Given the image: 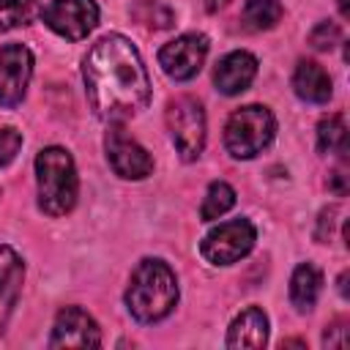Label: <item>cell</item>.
Returning a JSON list of instances; mask_svg holds the SVG:
<instances>
[{
  "mask_svg": "<svg viewBox=\"0 0 350 350\" xmlns=\"http://www.w3.org/2000/svg\"><path fill=\"white\" fill-rule=\"evenodd\" d=\"M339 36H342L339 25H334V22H320V25L309 33V44H312L314 49L325 52V49H334V46L339 44Z\"/></svg>",
  "mask_w": 350,
  "mask_h": 350,
  "instance_id": "cell-22",
  "label": "cell"
},
{
  "mask_svg": "<svg viewBox=\"0 0 350 350\" xmlns=\"http://www.w3.org/2000/svg\"><path fill=\"white\" fill-rule=\"evenodd\" d=\"M254 77H257V57L252 52H243V49H235V52L224 55L213 68L216 90L224 93V96L243 93L252 85Z\"/></svg>",
  "mask_w": 350,
  "mask_h": 350,
  "instance_id": "cell-12",
  "label": "cell"
},
{
  "mask_svg": "<svg viewBox=\"0 0 350 350\" xmlns=\"http://www.w3.org/2000/svg\"><path fill=\"white\" fill-rule=\"evenodd\" d=\"M208 57V38L202 33H183L159 49V66L175 82L194 79Z\"/></svg>",
  "mask_w": 350,
  "mask_h": 350,
  "instance_id": "cell-9",
  "label": "cell"
},
{
  "mask_svg": "<svg viewBox=\"0 0 350 350\" xmlns=\"http://www.w3.org/2000/svg\"><path fill=\"white\" fill-rule=\"evenodd\" d=\"M224 3H227V0H205V8H208V11H219Z\"/></svg>",
  "mask_w": 350,
  "mask_h": 350,
  "instance_id": "cell-28",
  "label": "cell"
},
{
  "mask_svg": "<svg viewBox=\"0 0 350 350\" xmlns=\"http://www.w3.org/2000/svg\"><path fill=\"white\" fill-rule=\"evenodd\" d=\"M101 331L98 323L79 306H66L57 312L49 347H98Z\"/></svg>",
  "mask_w": 350,
  "mask_h": 350,
  "instance_id": "cell-11",
  "label": "cell"
},
{
  "mask_svg": "<svg viewBox=\"0 0 350 350\" xmlns=\"http://www.w3.org/2000/svg\"><path fill=\"white\" fill-rule=\"evenodd\" d=\"M336 5H339V14H342V16H350V5H347V0H336Z\"/></svg>",
  "mask_w": 350,
  "mask_h": 350,
  "instance_id": "cell-29",
  "label": "cell"
},
{
  "mask_svg": "<svg viewBox=\"0 0 350 350\" xmlns=\"http://www.w3.org/2000/svg\"><path fill=\"white\" fill-rule=\"evenodd\" d=\"M82 79L93 112L107 123H123L150 104L145 63L137 46L120 33H109L88 49Z\"/></svg>",
  "mask_w": 350,
  "mask_h": 350,
  "instance_id": "cell-1",
  "label": "cell"
},
{
  "mask_svg": "<svg viewBox=\"0 0 350 350\" xmlns=\"http://www.w3.org/2000/svg\"><path fill=\"white\" fill-rule=\"evenodd\" d=\"M167 129L183 161L200 159L205 148V112L191 96H180L167 107Z\"/></svg>",
  "mask_w": 350,
  "mask_h": 350,
  "instance_id": "cell-5",
  "label": "cell"
},
{
  "mask_svg": "<svg viewBox=\"0 0 350 350\" xmlns=\"http://www.w3.org/2000/svg\"><path fill=\"white\" fill-rule=\"evenodd\" d=\"M345 180H347V175H345V170H342V167L331 172V189H334V191H336L339 197H342V194L347 191V183H345Z\"/></svg>",
  "mask_w": 350,
  "mask_h": 350,
  "instance_id": "cell-26",
  "label": "cell"
},
{
  "mask_svg": "<svg viewBox=\"0 0 350 350\" xmlns=\"http://www.w3.org/2000/svg\"><path fill=\"white\" fill-rule=\"evenodd\" d=\"M323 290V273L312 262H301L290 276V301L298 312H312Z\"/></svg>",
  "mask_w": 350,
  "mask_h": 350,
  "instance_id": "cell-16",
  "label": "cell"
},
{
  "mask_svg": "<svg viewBox=\"0 0 350 350\" xmlns=\"http://www.w3.org/2000/svg\"><path fill=\"white\" fill-rule=\"evenodd\" d=\"M339 293H342V298H347V271H342V276H339Z\"/></svg>",
  "mask_w": 350,
  "mask_h": 350,
  "instance_id": "cell-27",
  "label": "cell"
},
{
  "mask_svg": "<svg viewBox=\"0 0 350 350\" xmlns=\"http://www.w3.org/2000/svg\"><path fill=\"white\" fill-rule=\"evenodd\" d=\"M36 186H38V208L46 216H66L77 205L79 178L74 159L66 148L49 145L36 156Z\"/></svg>",
  "mask_w": 350,
  "mask_h": 350,
  "instance_id": "cell-3",
  "label": "cell"
},
{
  "mask_svg": "<svg viewBox=\"0 0 350 350\" xmlns=\"http://www.w3.org/2000/svg\"><path fill=\"white\" fill-rule=\"evenodd\" d=\"M282 14H284V8H282L279 0H249L241 11V22H243L246 30L260 33V30L276 27Z\"/></svg>",
  "mask_w": 350,
  "mask_h": 350,
  "instance_id": "cell-17",
  "label": "cell"
},
{
  "mask_svg": "<svg viewBox=\"0 0 350 350\" xmlns=\"http://www.w3.org/2000/svg\"><path fill=\"white\" fill-rule=\"evenodd\" d=\"M134 16H137L142 25L156 27V30H161V27H170V25H172V11H170V8H164V5H159V3H150V0L139 3V5L134 8Z\"/></svg>",
  "mask_w": 350,
  "mask_h": 350,
  "instance_id": "cell-21",
  "label": "cell"
},
{
  "mask_svg": "<svg viewBox=\"0 0 350 350\" xmlns=\"http://www.w3.org/2000/svg\"><path fill=\"white\" fill-rule=\"evenodd\" d=\"M317 148L320 153H336V156L347 153V126L339 112L325 115L317 123Z\"/></svg>",
  "mask_w": 350,
  "mask_h": 350,
  "instance_id": "cell-18",
  "label": "cell"
},
{
  "mask_svg": "<svg viewBox=\"0 0 350 350\" xmlns=\"http://www.w3.org/2000/svg\"><path fill=\"white\" fill-rule=\"evenodd\" d=\"M33 77V52L25 44L0 46V107L14 109L22 104Z\"/></svg>",
  "mask_w": 350,
  "mask_h": 350,
  "instance_id": "cell-10",
  "label": "cell"
},
{
  "mask_svg": "<svg viewBox=\"0 0 350 350\" xmlns=\"http://www.w3.org/2000/svg\"><path fill=\"white\" fill-rule=\"evenodd\" d=\"M41 14L36 0H0V33L30 25Z\"/></svg>",
  "mask_w": 350,
  "mask_h": 350,
  "instance_id": "cell-20",
  "label": "cell"
},
{
  "mask_svg": "<svg viewBox=\"0 0 350 350\" xmlns=\"http://www.w3.org/2000/svg\"><path fill=\"white\" fill-rule=\"evenodd\" d=\"M25 279V262L11 246H0V334L5 331L11 312L19 301Z\"/></svg>",
  "mask_w": 350,
  "mask_h": 350,
  "instance_id": "cell-13",
  "label": "cell"
},
{
  "mask_svg": "<svg viewBox=\"0 0 350 350\" xmlns=\"http://www.w3.org/2000/svg\"><path fill=\"white\" fill-rule=\"evenodd\" d=\"M323 345H325V347H345V345H347V328H345L342 320H336L334 325L325 328V334H323Z\"/></svg>",
  "mask_w": 350,
  "mask_h": 350,
  "instance_id": "cell-24",
  "label": "cell"
},
{
  "mask_svg": "<svg viewBox=\"0 0 350 350\" xmlns=\"http://www.w3.org/2000/svg\"><path fill=\"white\" fill-rule=\"evenodd\" d=\"M334 216H336V208H323L320 211V219H317V230H314V238L320 243H325L331 238V227H334Z\"/></svg>",
  "mask_w": 350,
  "mask_h": 350,
  "instance_id": "cell-25",
  "label": "cell"
},
{
  "mask_svg": "<svg viewBox=\"0 0 350 350\" xmlns=\"http://www.w3.org/2000/svg\"><path fill=\"white\" fill-rule=\"evenodd\" d=\"M178 304V279L172 268L159 257H145L131 271L126 287V306L139 323L164 320Z\"/></svg>",
  "mask_w": 350,
  "mask_h": 350,
  "instance_id": "cell-2",
  "label": "cell"
},
{
  "mask_svg": "<svg viewBox=\"0 0 350 350\" xmlns=\"http://www.w3.org/2000/svg\"><path fill=\"white\" fill-rule=\"evenodd\" d=\"M254 241H257L254 224L249 219L238 216V219H230V221H221L219 227H213L202 238L200 252L211 265H232L254 249Z\"/></svg>",
  "mask_w": 350,
  "mask_h": 350,
  "instance_id": "cell-6",
  "label": "cell"
},
{
  "mask_svg": "<svg viewBox=\"0 0 350 350\" xmlns=\"http://www.w3.org/2000/svg\"><path fill=\"white\" fill-rule=\"evenodd\" d=\"M41 19L57 36L79 41L98 25V5L96 0H52L41 8Z\"/></svg>",
  "mask_w": 350,
  "mask_h": 350,
  "instance_id": "cell-8",
  "label": "cell"
},
{
  "mask_svg": "<svg viewBox=\"0 0 350 350\" xmlns=\"http://www.w3.org/2000/svg\"><path fill=\"white\" fill-rule=\"evenodd\" d=\"M19 148H22V134L14 126L0 129V167L11 164L16 159V153H19Z\"/></svg>",
  "mask_w": 350,
  "mask_h": 350,
  "instance_id": "cell-23",
  "label": "cell"
},
{
  "mask_svg": "<svg viewBox=\"0 0 350 350\" xmlns=\"http://www.w3.org/2000/svg\"><path fill=\"white\" fill-rule=\"evenodd\" d=\"M293 88H295L298 98H304L309 104H325L331 98V77L314 60H301L295 66Z\"/></svg>",
  "mask_w": 350,
  "mask_h": 350,
  "instance_id": "cell-15",
  "label": "cell"
},
{
  "mask_svg": "<svg viewBox=\"0 0 350 350\" xmlns=\"http://www.w3.org/2000/svg\"><path fill=\"white\" fill-rule=\"evenodd\" d=\"M104 150H107V161H109V167L115 170L118 178L142 180L153 172L150 153L134 137H129L120 123H109V131L104 137Z\"/></svg>",
  "mask_w": 350,
  "mask_h": 350,
  "instance_id": "cell-7",
  "label": "cell"
},
{
  "mask_svg": "<svg viewBox=\"0 0 350 350\" xmlns=\"http://www.w3.org/2000/svg\"><path fill=\"white\" fill-rule=\"evenodd\" d=\"M268 342V317L262 309H243L227 328V347H265Z\"/></svg>",
  "mask_w": 350,
  "mask_h": 350,
  "instance_id": "cell-14",
  "label": "cell"
},
{
  "mask_svg": "<svg viewBox=\"0 0 350 350\" xmlns=\"http://www.w3.org/2000/svg\"><path fill=\"white\" fill-rule=\"evenodd\" d=\"M232 205H235V189L230 183H224V180H213L208 186V191H205L200 216H202V221H213V219L224 216Z\"/></svg>",
  "mask_w": 350,
  "mask_h": 350,
  "instance_id": "cell-19",
  "label": "cell"
},
{
  "mask_svg": "<svg viewBox=\"0 0 350 350\" xmlns=\"http://www.w3.org/2000/svg\"><path fill=\"white\" fill-rule=\"evenodd\" d=\"M276 134L273 112L262 104H249L235 109L224 126V148L232 159H254L262 153Z\"/></svg>",
  "mask_w": 350,
  "mask_h": 350,
  "instance_id": "cell-4",
  "label": "cell"
}]
</instances>
